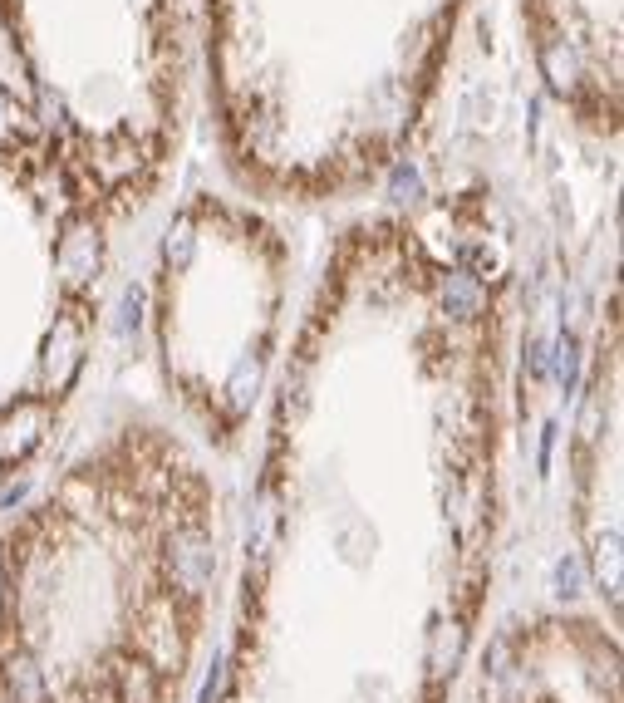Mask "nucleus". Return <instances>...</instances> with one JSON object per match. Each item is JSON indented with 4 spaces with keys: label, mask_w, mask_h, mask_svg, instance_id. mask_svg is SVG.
Wrapping results in <instances>:
<instances>
[{
    "label": "nucleus",
    "mask_w": 624,
    "mask_h": 703,
    "mask_svg": "<svg viewBox=\"0 0 624 703\" xmlns=\"http://www.w3.org/2000/svg\"><path fill=\"white\" fill-rule=\"evenodd\" d=\"M192 256H197V227H192V217H177L163 236V261H168V271H187Z\"/></svg>",
    "instance_id": "f8f14e48"
},
{
    "label": "nucleus",
    "mask_w": 624,
    "mask_h": 703,
    "mask_svg": "<svg viewBox=\"0 0 624 703\" xmlns=\"http://www.w3.org/2000/svg\"><path fill=\"white\" fill-rule=\"evenodd\" d=\"M79 364H84V330H79L74 315H59L50 340H45V359H40L45 389H50V394H64V389L74 384Z\"/></svg>",
    "instance_id": "20e7f679"
},
{
    "label": "nucleus",
    "mask_w": 624,
    "mask_h": 703,
    "mask_svg": "<svg viewBox=\"0 0 624 703\" xmlns=\"http://www.w3.org/2000/svg\"><path fill=\"white\" fill-rule=\"evenodd\" d=\"M20 123H25V109L0 89V138H10V133H20Z\"/></svg>",
    "instance_id": "6ab92c4d"
},
{
    "label": "nucleus",
    "mask_w": 624,
    "mask_h": 703,
    "mask_svg": "<svg viewBox=\"0 0 624 703\" xmlns=\"http://www.w3.org/2000/svg\"><path fill=\"white\" fill-rule=\"evenodd\" d=\"M143 305H148V291H143V286H128V291L118 295V335H138Z\"/></svg>",
    "instance_id": "dca6fc26"
},
{
    "label": "nucleus",
    "mask_w": 624,
    "mask_h": 703,
    "mask_svg": "<svg viewBox=\"0 0 624 703\" xmlns=\"http://www.w3.org/2000/svg\"><path fill=\"white\" fill-rule=\"evenodd\" d=\"M261 374H266V359L261 354H246V359H236V369H231L227 379V404L231 413H246L256 404V394H261Z\"/></svg>",
    "instance_id": "1a4fd4ad"
},
{
    "label": "nucleus",
    "mask_w": 624,
    "mask_h": 703,
    "mask_svg": "<svg viewBox=\"0 0 624 703\" xmlns=\"http://www.w3.org/2000/svg\"><path fill=\"white\" fill-rule=\"evenodd\" d=\"M541 74H546V84H551L556 94H575V89H580V64H575V55L566 50V40H551V45L541 50Z\"/></svg>",
    "instance_id": "9d476101"
},
{
    "label": "nucleus",
    "mask_w": 624,
    "mask_h": 703,
    "mask_svg": "<svg viewBox=\"0 0 624 703\" xmlns=\"http://www.w3.org/2000/svg\"><path fill=\"white\" fill-rule=\"evenodd\" d=\"M443 310L453 320H477L487 310V286L472 271H448V281H443Z\"/></svg>",
    "instance_id": "6e6552de"
},
{
    "label": "nucleus",
    "mask_w": 624,
    "mask_h": 703,
    "mask_svg": "<svg viewBox=\"0 0 624 703\" xmlns=\"http://www.w3.org/2000/svg\"><path fill=\"white\" fill-rule=\"evenodd\" d=\"M50 433V399H20L0 413V468L25 463Z\"/></svg>",
    "instance_id": "7ed1b4c3"
},
{
    "label": "nucleus",
    "mask_w": 624,
    "mask_h": 703,
    "mask_svg": "<svg viewBox=\"0 0 624 703\" xmlns=\"http://www.w3.org/2000/svg\"><path fill=\"white\" fill-rule=\"evenodd\" d=\"M138 649H143L138 659H148L153 669L177 674V664H182V620H177L172 595L143 600V610H138Z\"/></svg>",
    "instance_id": "f03ea898"
},
{
    "label": "nucleus",
    "mask_w": 624,
    "mask_h": 703,
    "mask_svg": "<svg viewBox=\"0 0 624 703\" xmlns=\"http://www.w3.org/2000/svg\"><path fill=\"white\" fill-rule=\"evenodd\" d=\"M551 374H556V384H561V394H575V384H580V340H575V330H566L556 345H551Z\"/></svg>",
    "instance_id": "ddd939ff"
},
{
    "label": "nucleus",
    "mask_w": 624,
    "mask_h": 703,
    "mask_svg": "<svg viewBox=\"0 0 624 703\" xmlns=\"http://www.w3.org/2000/svg\"><path fill=\"white\" fill-rule=\"evenodd\" d=\"M521 374L531 379V384H541V379H551V340H526V359H521Z\"/></svg>",
    "instance_id": "f3484780"
},
{
    "label": "nucleus",
    "mask_w": 624,
    "mask_h": 703,
    "mask_svg": "<svg viewBox=\"0 0 624 703\" xmlns=\"http://www.w3.org/2000/svg\"><path fill=\"white\" fill-rule=\"evenodd\" d=\"M551 590L561 595V600H580L585 595V561L566 551L561 561H556V571H551Z\"/></svg>",
    "instance_id": "4468645a"
},
{
    "label": "nucleus",
    "mask_w": 624,
    "mask_h": 703,
    "mask_svg": "<svg viewBox=\"0 0 624 703\" xmlns=\"http://www.w3.org/2000/svg\"><path fill=\"white\" fill-rule=\"evenodd\" d=\"M168 576L182 595H202L217 576V541L202 527H177L168 536Z\"/></svg>",
    "instance_id": "f257e3e1"
},
{
    "label": "nucleus",
    "mask_w": 624,
    "mask_h": 703,
    "mask_svg": "<svg viewBox=\"0 0 624 703\" xmlns=\"http://www.w3.org/2000/svg\"><path fill=\"white\" fill-rule=\"evenodd\" d=\"M5 703H45V669L30 649L5 654Z\"/></svg>",
    "instance_id": "0eeeda50"
},
{
    "label": "nucleus",
    "mask_w": 624,
    "mask_h": 703,
    "mask_svg": "<svg viewBox=\"0 0 624 703\" xmlns=\"http://www.w3.org/2000/svg\"><path fill=\"white\" fill-rule=\"evenodd\" d=\"M389 202L394 207H418L423 202V173L413 163H398L394 173H389Z\"/></svg>",
    "instance_id": "2eb2a0df"
},
{
    "label": "nucleus",
    "mask_w": 624,
    "mask_h": 703,
    "mask_svg": "<svg viewBox=\"0 0 624 703\" xmlns=\"http://www.w3.org/2000/svg\"><path fill=\"white\" fill-rule=\"evenodd\" d=\"M556 433H561V423H546L541 428V453H536V468L551 472V448H556Z\"/></svg>",
    "instance_id": "412c9836"
},
{
    "label": "nucleus",
    "mask_w": 624,
    "mask_h": 703,
    "mask_svg": "<svg viewBox=\"0 0 624 703\" xmlns=\"http://www.w3.org/2000/svg\"><path fill=\"white\" fill-rule=\"evenodd\" d=\"M0 615H5V556H0Z\"/></svg>",
    "instance_id": "5701e85b"
},
{
    "label": "nucleus",
    "mask_w": 624,
    "mask_h": 703,
    "mask_svg": "<svg viewBox=\"0 0 624 703\" xmlns=\"http://www.w3.org/2000/svg\"><path fill=\"white\" fill-rule=\"evenodd\" d=\"M222 669H227V659L217 654V659H212V669H207V679H202V694H197V703H217V694H222Z\"/></svg>",
    "instance_id": "aec40b11"
},
{
    "label": "nucleus",
    "mask_w": 624,
    "mask_h": 703,
    "mask_svg": "<svg viewBox=\"0 0 624 703\" xmlns=\"http://www.w3.org/2000/svg\"><path fill=\"white\" fill-rule=\"evenodd\" d=\"M457 649H462V630H457V625H448V635H443V640H438V649H433V679L453 674Z\"/></svg>",
    "instance_id": "a211bd4d"
},
{
    "label": "nucleus",
    "mask_w": 624,
    "mask_h": 703,
    "mask_svg": "<svg viewBox=\"0 0 624 703\" xmlns=\"http://www.w3.org/2000/svg\"><path fill=\"white\" fill-rule=\"evenodd\" d=\"M94 271H99V232L69 227L64 241H59V276H64V286H84Z\"/></svg>",
    "instance_id": "423d86ee"
},
{
    "label": "nucleus",
    "mask_w": 624,
    "mask_h": 703,
    "mask_svg": "<svg viewBox=\"0 0 624 703\" xmlns=\"http://www.w3.org/2000/svg\"><path fill=\"white\" fill-rule=\"evenodd\" d=\"M595 576L610 600H620V531L615 527L595 536Z\"/></svg>",
    "instance_id": "9b49d317"
},
{
    "label": "nucleus",
    "mask_w": 624,
    "mask_h": 703,
    "mask_svg": "<svg viewBox=\"0 0 624 703\" xmlns=\"http://www.w3.org/2000/svg\"><path fill=\"white\" fill-rule=\"evenodd\" d=\"M595 428H600V404L590 399L585 413H580V438H585V443H595Z\"/></svg>",
    "instance_id": "4be33fe9"
},
{
    "label": "nucleus",
    "mask_w": 624,
    "mask_h": 703,
    "mask_svg": "<svg viewBox=\"0 0 624 703\" xmlns=\"http://www.w3.org/2000/svg\"><path fill=\"white\" fill-rule=\"evenodd\" d=\"M114 699L118 703H163L158 669L138 654H118L114 659Z\"/></svg>",
    "instance_id": "39448f33"
}]
</instances>
